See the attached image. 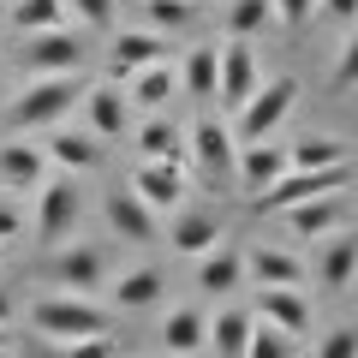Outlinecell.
<instances>
[{"label": "cell", "mask_w": 358, "mask_h": 358, "mask_svg": "<svg viewBox=\"0 0 358 358\" xmlns=\"http://www.w3.org/2000/svg\"><path fill=\"white\" fill-rule=\"evenodd\" d=\"M18 60H24V78H60V72H78V66H84V36H78L72 24H60V30H36V36H24Z\"/></svg>", "instance_id": "obj_8"}, {"label": "cell", "mask_w": 358, "mask_h": 358, "mask_svg": "<svg viewBox=\"0 0 358 358\" xmlns=\"http://www.w3.org/2000/svg\"><path fill=\"white\" fill-rule=\"evenodd\" d=\"M84 131H96V138H126L131 131V102L120 96L114 78L84 90Z\"/></svg>", "instance_id": "obj_19"}, {"label": "cell", "mask_w": 358, "mask_h": 358, "mask_svg": "<svg viewBox=\"0 0 358 358\" xmlns=\"http://www.w3.org/2000/svg\"><path fill=\"white\" fill-rule=\"evenodd\" d=\"M317 18H329V24H358V0H317Z\"/></svg>", "instance_id": "obj_39"}, {"label": "cell", "mask_w": 358, "mask_h": 358, "mask_svg": "<svg viewBox=\"0 0 358 358\" xmlns=\"http://www.w3.org/2000/svg\"><path fill=\"white\" fill-rule=\"evenodd\" d=\"M42 179H48V155H42V143H24V138L0 143V192H36Z\"/></svg>", "instance_id": "obj_22"}, {"label": "cell", "mask_w": 358, "mask_h": 358, "mask_svg": "<svg viewBox=\"0 0 358 358\" xmlns=\"http://www.w3.org/2000/svg\"><path fill=\"white\" fill-rule=\"evenodd\" d=\"M268 6H275V24L281 30H305L317 18V0H268Z\"/></svg>", "instance_id": "obj_38"}, {"label": "cell", "mask_w": 358, "mask_h": 358, "mask_svg": "<svg viewBox=\"0 0 358 358\" xmlns=\"http://www.w3.org/2000/svg\"><path fill=\"white\" fill-rule=\"evenodd\" d=\"M162 346H167V358H197L209 346V317L197 305H185V310H167V322H162Z\"/></svg>", "instance_id": "obj_26"}, {"label": "cell", "mask_w": 358, "mask_h": 358, "mask_svg": "<svg viewBox=\"0 0 358 358\" xmlns=\"http://www.w3.org/2000/svg\"><path fill=\"white\" fill-rule=\"evenodd\" d=\"M6 251H13V245H0V263H6Z\"/></svg>", "instance_id": "obj_43"}, {"label": "cell", "mask_w": 358, "mask_h": 358, "mask_svg": "<svg viewBox=\"0 0 358 358\" xmlns=\"http://www.w3.org/2000/svg\"><path fill=\"white\" fill-rule=\"evenodd\" d=\"M114 281V245H90V239H66L60 257H54V287L60 293H84L96 299Z\"/></svg>", "instance_id": "obj_6"}, {"label": "cell", "mask_w": 358, "mask_h": 358, "mask_svg": "<svg viewBox=\"0 0 358 358\" xmlns=\"http://www.w3.org/2000/svg\"><path fill=\"white\" fill-rule=\"evenodd\" d=\"M287 162L293 167H334V162H352V150L334 131H305L299 143H287Z\"/></svg>", "instance_id": "obj_29"}, {"label": "cell", "mask_w": 358, "mask_h": 358, "mask_svg": "<svg viewBox=\"0 0 358 358\" xmlns=\"http://www.w3.org/2000/svg\"><path fill=\"white\" fill-rule=\"evenodd\" d=\"M245 358H293V334L257 322V329H251V346H245Z\"/></svg>", "instance_id": "obj_33"}, {"label": "cell", "mask_w": 358, "mask_h": 358, "mask_svg": "<svg viewBox=\"0 0 358 358\" xmlns=\"http://www.w3.org/2000/svg\"><path fill=\"white\" fill-rule=\"evenodd\" d=\"M0 322H13V293L0 287Z\"/></svg>", "instance_id": "obj_41"}, {"label": "cell", "mask_w": 358, "mask_h": 358, "mask_svg": "<svg viewBox=\"0 0 358 358\" xmlns=\"http://www.w3.org/2000/svg\"><path fill=\"white\" fill-rule=\"evenodd\" d=\"M167 96H179V66H173V60L143 66V72L126 78V102H131V114H167Z\"/></svg>", "instance_id": "obj_23"}, {"label": "cell", "mask_w": 358, "mask_h": 358, "mask_svg": "<svg viewBox=\"0 0 358 358\" xmlns=\"http://www.w3.org/2000/svg\"><path fill=\"white\" fill-rule=\"evenodd\" d=\"M126 185L155 209V215H173V209H185V192H192V167H173V162H138Z\"/></svg>", "instance_id": "obj_10"}, {"label": "cell", "mask_w": 358, "mask_h": 358, "mask_svg": "<svg viewBox=\"0 0 358 358\" xmlns=\"http://www.w3.org/2000/svg\"><path fill=\"white\" fill-rule=\"evenodd\" d=\"M66 13H72L78 24H90V30H114L120 0H66Z\"/></svg>", "instance_id": "obj_34"}, {"label": "cell", "mask_w": 358, "mask_h": 358, "mask_svg": "<svg viewBox=\"0 0 358 358\" xmlns=\"http://www.w3.org/2000/svg\"><path fill=\"white\" fill-rule=\"evenodd\" d=\"M358 179V167L352 162H334V167H287L268 192H257L251 197V209H263V215H281V209H293V203H310V197H329V192H346Z\"/></svg>", "instance_id": "obj_4"}, {"label": "cell", "mask_w": 358, "mask_h": 358, "mask_svg": "<svg viewBox=\"0 0 358 358\" xmlns=\"http://www.w3.org/2000/svg\"><path fill=\"white\" fill-rule=\"evenodd\" d=\"M42 155H48V167H60V173H90V167H102V138H96V131H54V138L42 143Z\"/></svg>", "instance_id": "obj_24"}, {"label": "cell", "mask_w": 358, "mask_h": 358, "mask_svg": "<svg viewBox=\"0 0 358 358\" xmlns=\"http://www.w3.org/2000/svg\"><path fill=\"white\" fill-rule=\"evenodd\" d=\"M84 90H90V84H84L78 72H60V78H30L24 96L6 108V131H13V138H24V131L60 126V120L72 114V102H84Z\"/></svg>", "instance_id": "obj_2"}, {"label": "cell", "mask_w": 358, "mask_h": 358, "mask_svg": "<svg viewBox=\"0 0 358 358\" xmlns=\"http://www.w3.org/2000/svg\"><path fill=\"white\" fill-rule=\"evenodd\" d=\"M221 72H215V102L227 108V114H239L245 102L257 96V84H263V66H257V48L239 36H221Z\"/></svg>", "instance_id": "obj_7"}, {"label": "cell", "mask_w": 358, "mask_h": 358, "mask_svg": "<svg viewBox=\"0 0 358 358\" xmlns=\"http://www.w3.org/2000/svg\"><path fill=\"white\" fill-rule=\"evenodd\" d=\"M78 221H84V192H78V173H48V179L36 185V209H30V233H36V245L60 251V245L72 239Z\"/></svg>", "instance_id": "obj_3"}, {"label": "cell", "mask_w": 358, "mask_h": 358, "mask_svg": "<svg viewBox=\"0 0 358 358\" xmlns=\"http://www.w3.org/2000/svg\"><path fill=\"white\" fill-rule=\"evenodd\" d=\"M281 221L299 233V239H329V233L352 227V203H346L341 192H329V197H310V203H293V209H281Z\"/></svg>", "instance_id": "obj_18"}, {"label": "cell", "mask_w": 358, "mask_h": 358, "mask_svg": "<svg viewBox=\"0 0 358 358\" xmlns=\"http://www.w3.org/2000/svg\"><path fill=\"white\" fill-rule=\"evenodd\" d=\"M287 143H275V138H263V143H239V162H233V192H245V197H257V192H268L275 179L287 173Z\"/></svg>", "instance_id": "obj_13"}, {"label": "cell", "mask_w": 358, "mask_h": 358, "mask_svg": "<svg viewBox=\"0 0 358 358\" xmlns=\"http://www.w3.org/2000/svg\"><path fill=\"white\" fill-rule=\"evenodd\" d=\"M0 358H13V346H0Z\"/></svg>", "instance_id": "obj_44"}, {"label": "cell", "mask_w": 358, "mask_h": 358, "mask_svg": "<svg viewBox=\"0 0 358 358\" xmlns=\"http://www.w3.org/2000/svg\"><path fill=\"white\" fill-rule=\"evenodd\" d=\"M197 287H203V293H215V299L239 293V287H245V251H233V245L203 251V257H197Z\"/></svg>", "instance_id": "obj_25"}, {"label": "cell", "mask_w": 358, "mask_h": 358, "mask_svg": "<svg viewBox=\"0 0 358 358\" xmlns=\"http://www.w3.org/2000/svg\"><path fill=\"white\" fill-rule=\"evenodd\" d=\"M162 60H167V36H162V30L126 24V30H114V42H108V78H114V84H126L131 72L162 66Z\"/></svg>", "instance_id": "obj_11"}, {"label": "cell", "mask_w": 358, "mask_h": 358, "mask_svg": "<svg viewBox=\"0 0 358 358\" xmlns=\"http://www.w3.org/2000/svg\"><path fill=\"white\" fill-rule=\"evenodd\" d=\"M60 358H120V346L114 334H84V341H66Z\"/></svg>", "instance_id": "obj_37"}, {"label": "cell", "mask_w": 358, "mask_h": 358, "mask_svg": "<svg viewBox=\"0 0 358 358\" xmlns=\"http://www.w3.org/2000/svg\"><path fill=\"white\" fill-rule=\"evenodd\" d=\"M257 322H268V329L293 334V341H305L310 334V299L305 287H257Z\"/></svg>", "instance_id": "obj_17"}, {"label": "cell", "mask_w": 358, "mask_h": 358, "mask_svg": "<svg viewBox=\"0 0 358 358\" xmlns=\"http://www.w3.org/2000/svg\"><path fill=\"white\" fill-rule=\"evenodd\" d=\"M162 299H167V268H155V263H131V268H120L114 281H108L114 317L120 310H155Z\"/></svg>", "instance_id": "obj_15"}, {"label": "cell", "mask_w": 358, "mask_h": 358, "mask_svg": "<svg viewBox=\"0 0 358 358\" xmlns=\"http://www.w3.org/2000/svg\"><path fill=\"white\" fill-rule=\"evenodd\" d=\"M215 72H221V48H215V42L185 48V60H179V96H192V102H215Z\"/></svg>", "instance_id": "obj_27"}, {"label": "cell", "mask_w": 358, "mask_h": 358, "mask_svg": "<svg viewBox=\"0 0 358 358\" xmlns=\"http://www.w3.org/2000/svg\"><path fill=\"white\" fill-rule=\"evenodd\" d=\"M293 108H299V78L281 72V78H263V84H257V96L227 120V126H233V138H239V143H263V138H275V131H281V120L293 114Z\"/></svg>", "instance_id": "obj_5"}, {"label": "cell", "mask_w": 358, "mask_h": 358, "mask_svg": "<svg viewBox=\"0 0 358 358\" xmlns=\"http://www.w3.org/2000/svg\"><path fill=\"white\" fill-rule=\"evenodd\" d=\"M227 239V227H221V215L215 209H173V221H167V251L173 257H203V251H215V245Z\"/></svg>", "instance_id": "obj_16"}, {"label": "cell", "mask_w": 358, "mask_h": 358, "mask_svg": "<svg viewBox=\"0 0 358 358\" xmlns=\"http://www.w3.org/2000/svg\"><path fill=\"white\" fill-rule=\"evenodd\" d=\"M13 239H24V209H13L0 197V245H13Z\"/></svg>", "instance_id": "obj_40"}, {"label": "cell", "mask_w": 358, "mask_h": 358, "mask_svg": "<svg viewBox=\"0 0 358 358\" xmlns=\"http://www.w3.org/2000/svg\"><path fill=\"white\" fill-rule=\"evenodd\" d=\"M30 329L42 341L66 346V341H84V334H108L114 329V305L102 299H84V293H42L30 305Z\"/></svg>", "instance_id": "obj_1"}, {"label": "cell", "mask_w": 358, "mask_h": 358, "mask_svg": "<svg viewBox=\"0 0 358 358\" xmlns=\"http://www.w3.org/2000/svg\"><path fill=\"white\" fill-rule=\"evenodd\" d=\"M233 162H239V138L221 114H203L192 126V167L209 185H233Z\"/></svg>", "instance_id": "obj_9"}, {"label": "cell", "mask_w": 358, "mask_h": 358, "mask_svg": "<svg viewBox=\"0 0 358 358\" xmlns=\"http://www.w3.org/2000/svg\"><path fill=\"white\" fill-rule=\"evenodd\" d=\"M197 18V0H143V30H185Z\"/></svg>", "instance_id": "obj_32"}, {"label": "cell", "mask_w": 358, "mask_h": 358, "mask_svg": "<svg viewBox=\"0 0 358 358\" xmlns=\"http://www.w3.org/2000/svg\"><path fill=\"white\" fill-rule=\"evenodd\" d=\"M251 329L257 317L251 310H215V322H209V346H215V358H245V346H251Z\"/></svg>", "instance_id": "obj_28"}, {"label": "cell", "mask_w": 358, "mask_h": 358, "mask_svg": "<svg viewBox=\"0 0 358 358\" xmlns=\"http://www.w3.org/2000/svg\"><path fill=\"white\" fill-rule=\"evenodd\" d=\"M60 24H72L66 0H18V6H13V30H18V36H36V30H60Z\"/></svg>", "instance_id": "obj_31"}, {"label": "cell", "mask_w": 358, "mask_h": 358, "mask_svg": "<svg viewBox=\"0 0 358 358\" xmlns=\"http://www.w3.org/2000/svg\"><path fill=\"white\" fill-rule=\"evenodd\" d=\"M245 281H257V287H305L310 263L293 257V251H281V245H257V251H245Z\"/></svg>", "instance_id": "obj_21"}, {"label": "cell", "mask_w": 358, "mask_h": 358, "mask_svg": "<svg viewBox=\"0 0 358 358\" xmlns=\"http://www.w3.org/2000/svg\"><path fill=\"white\" fill-rule=\"evenodd\" d=\"M329 84H334V90H358V24H352V36L341 42V54H334Z\"/></svg>", "instance_id": "obj_36"}, {"label": "cell", "mask_w": 358, "mask_h": 358, "mask_svg": "<svg viewBox=\"0 0 358 358\" xmlns=\"http://www.w3.org/2000/svg\"><path fill=\"white\" fill-rule=\"evenodd\" d=\"M268 24H275V6H268V0H227V6H221V36L251 42L257 30H268Z\"/></svg>", "instance_id": "obj_30"}, {"label": "cell", "mask_w": 358, "mask_h": 358, "mask_svg": "<svg viewBox=\"0 0 358 358\" xmlns=\"http://www.w3.org/2000/svg\"><path fill=\"white\" fill-rule=\"evenodd\" d=\"M102 215H108V227H114V239H120V245H155V239H162V215H155V209L143 203L131 185L108 192Z\"/></svg>", "instance_id": "obj_12"}, {"label": "cell", "mask_w": 358, "mask_h": 358, "mask_svg": "<svg viewBox=\"0 0 358 358\" xmlns=\"http://www.w3.org/2000/svg\"><path fill=\"white\" fill-rule=\"evenodd\" d=\"M310 358H358V322H341V329H329L317 341V352Z\"/></svg>", "instance_id": "obj_35"}, {"label": "cell", "mask_w": 358, "mask_h": 358, "mask_svg": "<svg viewBox=\"0 0 358 358\" xmlns=\"http://www.w3.org/2000/svg\"><path fill=\"white\" fill-rule=\"evenodd\" d=\"M138 162L192 167V126H179V120H167V114H143L138 120Z\"/></svg>", "instance_id": "obj_14"}, {"label": "cell", "mask_w": 358, "mask_h": 358, "mask_svg": "<svg viewBox=\"0 0 358 358\" xmlns=\"http://www.w3.org/2000/svg\"><path fill=\"white\" fill-rule=\"evenodd\" d=\"M0 346H13V334H6V322H0Z\"/></svg>", "instance_id": "obj_42"}, {"label": "cell", "mask_w": 358, "mask_h": 358, "mask_svg": "<svg viewBox=\"0 0 358 358\" xmlns=\"http://www.w3.org/2000/svg\"><path fill=\"white\" fill-rule=\"evenodd\" d=\"M352 281H358V227H341L317 251V287L322 293H346Z\"/></svg>", "instance_id": "obj_20"}]
</instances>
